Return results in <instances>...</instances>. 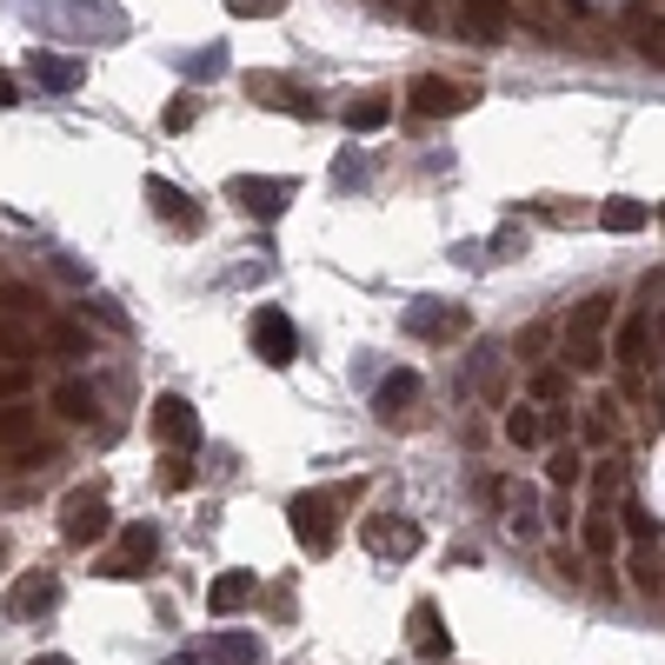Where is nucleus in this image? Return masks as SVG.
<instances>
[{
  "label": "nucleus",
  "mask_w": 665,
  "mask_h": 665,
  "mask_svg": "<svg viewBox=\"0 0 665 665\" xmlns=\"http://www.w3.org/2000/svg\"><path fill=\"white\" fill-rule=\"evenodd\" d=\"M47 460H53V446H47V440H33V446L7 453V473H33V466H47Z\"/></svg>",
  "instance_id": "31"
},
{
  "label": "nucleus",
  "mask_w": 665,
  "mask_h": 665,
  "mask_svg": "<svg viewBox=\"0 0 665 665\" xmlns=\"http://www.w3.org/2000/svg\"><path fill=\"white\" fill-rule=\"evenodd\" d=\"M206 659H220V665H260L266 659V646L253 639V633H206V646H200Z\"/></svg>",
  "instance_id": "14"
},
{
  "label": "nucleus",
  "mask_w": 665,
  "mask_h": 665,
  "mask_svg": "<svg viewBox=\"0 0 665 665\" xmlns=\"http://www.w3.org/2000/svg\"><path fill=\"white\" fill-rule=\"evenodd\" d=\"M240 606H253V573H220V580L206 586V613H213V619H233Z\"/></svg>",
  "instance_id": "13"
},
{
  "label": "nucleus",
  "mask_w": 665,
  "mask_h": 665,
  "mask_svg": "<svg viewBox=\"0 0 665 665\" xmlns=\"http://www.w3.org/2000/svg\"><path fill=\"white\" fill-rule=\"evenodd\" d=\"M606 353L626 366V386H639V366H646V353H653V313H646V306H633V313L613 326Z\"/></svg>",
  "instance_id": "5"
},
{
  "label": "nucleus",
  "mask_w": 665,
  "mask_h": 665,
  "mask_svg": "<svg viewBox=\"0 0 665 665\" xmlns=\"http://www.w3.org/2000/svg\"><path fill=\"white\" fill-rule=\"evenodd\" d=\"M220 67H226V53H220V47H206V53H200V60H187V73H206V80H213V73H220Z\"/></svg>",
  "instance_id": "40"
},
{
  "label": "nucleus",
  "mask_w": 665,
  "mask_h": 665,
  "mask_svg": "<svg viewBox=\"0 0 665 665\" xmlns=\"http://www.w3.org/2000/svg\"><path fill=\"white\" fill-rule=\"evenodd\" d=\"M27 353H33V340H27L20 326H0V360H13V366H20Z\"/></svg>",
  "instance_id": "38"
},
{
  "label": "nucleus",
  "mask_w": 665,
  "mask_h": 665,
  "mask_svg": "<svg viewBox=\"0 0 665 665\" xmlns=\"http://www.w3.org/2000/svg\"><path fill=\"white\" fill-rule=\"evenodd\" d=\"M0 553H7V540H0Z\"/></svg>",
  "instance_id": "43"
},
{
  "label": "nucleus",
  "mask_w": 665,
  "mask_h": 665,
  "mask_svg": "<svg viewBox=\"0 0 665 665\" xmlns=\"http://www.w3.org/2000/svg\"><path fill=\"white\" fill-rule=\"evenodd\" d=\"M413 400H420V373H413V366H400V373H386V380H380V393H373V413H380V420H400Z\"/></svg>",
  "instance_id": "12"
},
{
  "label": "nucleus",
  "mask_w": 665,
  "mask_h": 665,
  "mask_svg": "<svg viewBox=\"0 0 665 665\" xmlns=\"http://www.w3.org/2000/svg\"><path fill=\"white\" fill-rule=\"evenodd\" d=\"M33 426H40V413L20 400V406H0V453H20V446H33Z\"/></svg>",
  "instance_id": "19"
},
{
  "label": "nucleus",
  "mask_w": 665,
  "mask_h": 665,
  "mask_svg": "<svg viewBox=\"0 0 665 665\" xmlns=\"http://www.w3.org/2000/svg\"><path fill=\"white\" fill-rule=\"evenodd\" d=\"M27 665H73L67 653H40V659H27Z\"/></svg>",
  "instance_id": "42"
},
{
  "label": "nucleus",
  "mask_w": 665,
  "mask_h": 665,
  "mask_svg": "<svg viewBox=\"0 0 665 665\" xmlns=\"http://www.w3.org/2000/svg\"><path fill=\"white\" fill-rule=\"evenodd\" d=\"M107 533H113L107 493H100V486H73V493L60 500V540H67V546H100Z\"/></svg>",
  "instance_id": "2"
},
{
  "label": "nucleus",
  "mask_w": 665,
  "mask_h": 665,
  "mask_svg": "<svg viewBox=\"0 0 665 665\" xmlns=\"http://www.w3.org/2000/svg\"><path fill=\"white\" fill-rule=\"evenodd\" d=\"M253 353L266 366H293L300 360V326L286 306H253Z\"/></svg>",
  "instance_id": "4"
},
{
  "label": "nucleus",
  "mask_w": 665,
  "mask_h": 665,
  "mask_svg": "<svg viewBox=\"0 0 665 665\" xmlns=\"http://www.w3.org/2000/svg\"><path fill=\"white\" fill-rule=\"evenodd\" d=\"M626 33H633V47H639L653 67H665V20L659 13H626Z\"/></svg>",
  "instance_id": "20"
},
{
  "label": "nucleus",
  "mask_w": 665,
  "mask_h": 665,
  "mask_svg": "<svg viewBox=\"0 0 665 665\" xmlns=\"http://www.w3.org/2000/svg\"><path fill=\"white\" fill-rule=\"evenodd\" d=\"M613 353H606V340H586V333H566V373H599Z\"/></svg>",
  "instance_id": "25"
},
{
  "label": "nucleus",
  "mask_w": 665,
  "mask_h": 665,
  "mask_svg": "<svg viewBox=\"0 0 665 665\" xmlns=\"http://www.w3.org/2000/svg\"><path fill=\"white\" fill-rule=\"evenodd\" d=\"M147 200H153V213H160L167 226H193V206H187V193H180V187H167V180H147Z\"/></svg>",
  "instance_id": "21"
},
{
  "label": "nucleus",
  "mask_w": 665,
  "mask_h": 665,
  "mask_svg": "<svg viewBox=\"0 0 665 665\" xmlns=\"http://www.w3.org/2000/svg\"><path fill=\"white\" fill-rule=\"evenodd\" d=\"M153 433H160L167 453H193V446H200V413H193L180 393H160V400H153Z\"/></svg>",
  "instance_id": "6"
},
{
  "label": "nucleus",
  "mask_w": 665,
  "mask_h": 665,
  "mask_svg": "<svg viewBox=\"0 0 665 665\" xmlns=\"http://www.w3.org/2000/svg\"><path fill=\"white\" fill-rule=\"evenodd\" d=\"M546 346H553V326H546V320H540V326H526V333H520V360H540V353H546Z\"/></svg>",
  "instance_id": "37"
},
{
  "label": "nucleus",
  "mask_w": 665,
  "mask_h": 665,
  "mask_svg": "<svg viewBox=\"0 0 665 665\" xmlns=\"http://www.w3.org/2000/svg\"><path fill=\"white\" fill-rule=\"evenodd\" d=\"M47 406H53V413H60V420H73V426H80V420H93V413H100V400H93V386H87V380H60V386H53V400H47Z\"/></svg>",
  "instance_id": "17"
},
{
  "label": "nucleus",
  "mask_w": 665,
  "mask_h": 665,
  "mask_svg": "<svg viewBox=\"0 0 665 665\" xmlns=\"http://www.w3.org/2000/svg\"><path fill=\"white\" fill-rule=\"evenodd\" d=\"M226 193H233V200H240L246 213H260V220H273V213H286V200H293V180H266V173L253 180V173H240V180H233Z\"/></svg>",
  "instance_id": "8"
},
{
  "label": "nucleus",
  "mask_w": 665,
  "mask_h": 665,
  "mask_svg": "<svg viewBox=\"0 0 665 665\" xmlns=\"http://www.w3.org/2000/svg\"><path fill=\"white\" fill-rule=\"evenodd\" d=\"M380 553H420V526H373L366 533Z\"/></svg>",
  "instance_id": "29"
},
{
  "label": "nucleus",
  "mask_w": 665,
  "mask_h": 665,
  "mask_svg": "<svg viewBox=\"0 0 665 665\" xmlns=\"http://www.w3.org/2000/svg\"><path fill=\"white\" fill-rule=\"evenodd\" d=\"M633 586H639V593H665L659 560H653V553H639V560H633Z\"/></svg>",
  "instance_id": "36"
},
{
  "label": "nucleus",
  "mask_w": 665,
  "mask_h": 665,
  "mask_svg": "<svg viewBox=\"0 0 665 665\" xmlns=\"http://www.w3.org/2000/svg\"><path fill=\"white\" fill-rule=\"evenodd\" d=\"M566 393H573V373H566V366H540V373H533V400H540V406H560Z\"/></svg>",
  "instance_id": "28"
},
{
  "label": "nucleus",
  "mask_w": 665,
  "mask_h": 665,
  "mask_svg": "<svg viewBox=\"0 0 665 665\" xmlns=\"http://www.w3.org/2000/svg\"><path fill=\"white\" fill-rule=\"evenodd\" d=\"M346 493H300L293 506H286V520H293V540L306 546V553H333V540H340V520H333V506H340Z\"/></svg>",
  "instance_id": "3"
},
{
  "label": "nucleus",
  "mask_w": 665,
  "mask_h": 665,
  "mask_svg": "<svg viewBox=\"0 0 665 665\" xmlns=\"http://www.w3.org/2000/svg\"><path fill=\"white\" fill-rule=\"evenodd\" d=\"M160 127H167V133H187V127H193V93H180V100H167V113H160Z\"/></svg>",
  "instance_id": "32"
},
{
  "label": "nucleus",
  "mask_w": 665,
  "mask_h": 665,
  "mask_svg": "<svg viewBox=\"0 0 665 665\" xmlns=\"http://www.w3.org/2000/svg\"><path fill=\"white\" fill-rule=\"evenodd\" d=\"M226 13H240V20H273V13H286V0H226Z\"/></svg>",
  "instance_id": "35"
},
{
  "label": "nucleus",
  "mask_w": 665,
  "mask_h": 665,
  "mask_svg": "<svg viewBox=\"0 0 665 665\" xmlns=\"http://www.w3.org/2000/svg\"><path fill=\"white\" fill-rule=\"evenodd\" d=\"M40 340H47V346H60V353H87V333H80V326H67V320H53Z\"/></svg>",
  "instance_id": "30"
},
{
  "label": "nucleus",
  "mask_w": 665,
  "mask_h": 665,
  "mask_svg": "<svg viewBox=\"0 0 665 665\" xmlns=\"http://www.w3.org/2000/svg\"><path fill=\"white\" fill-rule=\"evenodd\" d=\"M613 293H593V300H580L573 306V320H566V333H586V340H606V326H613Z\"/></svg>",
  "instance_id": "16"
},
{
  "label": "nucleus",
  "mask_w": 665,
  "mask_h": 665,
  "mask_svg": "<svg viewBox=\"0 0 665 665\" xmlns=\"http://www.w3.org/2000/svg\"><path fill=\"white\" fill-rule=\"evenodd\" d=\"M27 400V366H0V406H20Z\"/></svg>",
  "instance_id": "34"
},
{
  "label": "nucleus",
  "mask_w": 665,
  "mask_h": 665,
  "mask_svg": "<svg viewBox=\"0 0 665 665\" xmlns=\"http://www.w3.org/2000/svg\"><path fill=\"white\" fill-rule=\"evenodd\" d=\"M406 633H413V646H420V653H446V633H440V606H433V599H420V606H413Z\"/></svg>",
  "instance_id": "23"
},
{
  "label": "nucleus",
  "mask_w": 665,
  "mask_h": 665,
  "mask_svg": "<svg viewBox=\"0 0 665 665\" xmlns=\"http://www.w3.org/2000/svg\"><path fill=\"white\" fill-rule=\"evenodd\" d=\"M53 606H60V580H53V573H27V580L7 593V613H13V619H47Z\"/></svg>",
  "instance_id": "9"
},
{
  "label": "nucleus",
  "mask_w": 665,
  "mask_h": 665,
  "mask_svg": "<svg viewBox=\"0 0 665 665\" xmlns=\"http://www.w3.org/2000/svg\"><path fill=\"white\" fill-rule=\"evenodd\" d=\"M580 480H586L580 446H553V460H546V486H553V493H566V486H580Z\"/></svg>",
  "instance_id": "26"
},
{
  "label": "nucleus",
  "mask_w": 665,
  "mask_h": 665,
  "mask_svg": "<svg viewBox=\"0 0 665 665\" xmlns=\"http://www.w3.org/2000/svg\"><path fill=\"white\" fill-rule=\"evenodd\" d=\"M353 133H380L386 120H393V100L386 93H360V100H346V113H340Z\"/></svg>",
  "instance_id": "18"
},
{
  "label": "nucleus",
  "mask_w": 665,
  "mask_h": 665,
  "mask_svg": "<svg viewBox=\"0 0 665 665\" xmlns=\"http://www.w3.org/2000/svg\"><path fill=\"white\" fill-rule=\"evenodd\" d=\"M466 107H473V87H460V80H446V73H420V80H413V113L453 120V113H466Z\"/></svg>",
  "instance_id": "7"
},
{
  "label": "nucleus",
  "mask_w": 665,
  "mask_h": 665,
  "mask_svg": "<svg viewBox=\"0 0 665 665\" xmlns=\"http://www.w3.org/2000/svg\"><path fill=\"white\" fill-rule=\"evenodd\" d=\"M20 93H13V73H0V107H13Z\"/></svg>",
  "instance_id": "41"
},
{
  "label": "nucleus",
  "mask_w": 665,
  "mask_h": 665,
  "mask_svg": "<svg viewBox=\"0 0 665 665\" xmlns=\"http://www.w3.org/2000/svg\"><path fill=\"white\" fill-rule=\"evenodd\" d=\"M646 220H653L646 200H606V206H599V226H606V233H639Z\"/></svg>",
  "instance_id": "22"
},
{
  "label": "nucleus",
  "mask_w": 665,
  "mask_h": 665,
  "mask_svg": "<svg viewBox=\"0 0 665 665\" xmlns=\"http://www.w3.org/2000/svg\"><path fill=\"white\" fill-rule=\"evenodd\" d=\"M27 73H33L47 93H80V80H87V67H80V60L47 53V47H33V53H27Z\"/></svg>",
  "instance_id": "10"
},
{
  "label": "nucleus",
  "mask_w": 665,
  "mask_h": 665,
  "mask_svg": "<svg viewBox=\"0 0 665 665\" xmlns=\"http://www.w3.org/2000/svg\"><path fill=\"white\" fill-rule=\"evenodd\" d=\"M506 440H513V446H540V440H546L540 406H513V413H506Z\"/></svg>",
  "instance_id": "27"
},
{
  "label": "nucleus",
  "mask_w": 665,
  "mask_h": 665,
  "mask_svg": "<svg viewBox=\"0 0 665 665\" xmlns=\"http://www.w3.org/2000/svg\"><path fill=\"white\" fill-rule=\"evenodd\" d=\"M613 493H619V460H599V473H593V500L613 506Z\"/></svg>",
  "instance_id": "33"
},
{
  "label": "nucleus",
  "mask_w": 665,
  "mask_h": 665,
  "mask_svg": "<svg viewBox=\"0 0 665 665\" xmlns=\"http://www.w3.org/2000/svg\"><path fill=\"white\" fill-rule=\"evenodd\" d=\"M580 546H586L593 560H613V553H619V520H613V506H593V513H586Z\"/></svg>",
  "instance_id": "15"
},
{
  "label": "nucleus",
  "mask_w": 665,
  "mask_h": 665,
  "mask_svg": "<svg viewBox=\"0 0 665 665\" xmlns=\"http://www.w3.org/2000/svg\"><path fill=\"white\" fill-rule=\"evenodd\" d=\"M160 466H167V473H160V480H167V486H173V493H180V486H193V466H187V453H167V460H160Z\"/></svg>",
  "instance_id": "39"
},
{
  "label": "nucleus",
  "mask_w": 665,
  "mask_h": 665,
  "mask_svg": "<svg viewBox=\"0 0 665 665\" xmlns=\"http://www.w3.org/2000/svg\"><path fill=\"white\" fill-rule=\"evenodd\" d=\"M460 7H466V20H473L486 40H500V33L513 27V0H460Z\"/></svg>",
  "instance_id": "24"
},
{
  "label": "nucleus",
  "mask_w": 665,
  "mask_h": 665,
  "mask_svg": "<svg viewBox=\"0 0 665 665\" xmlns=\"http://www.w3.org/2000/svg\"><path fill=\"white\" fill-rule=\"evenodd\" d=\"M153 553H160V533L153 526H127L120 533V560H107V580H133Z\"/></svg>",
  "instance_id": "11"
},
{
  "label": "nucleus",
  "mask_w": 665,
  "mask_h": 665,
  "mask_svg": "<svg viewBox=\"0 0 665 665\" xmlns=\"http://www.w3.org/2000/svg\"><path fill=\"white\" fill-rule=\"evenodd\" d=\"M27 13L47 27V33H60V40H120L127 33V13L113 7V0H27Z\"/></svg>",
  "instance_id": "1"
}]
</instances>
